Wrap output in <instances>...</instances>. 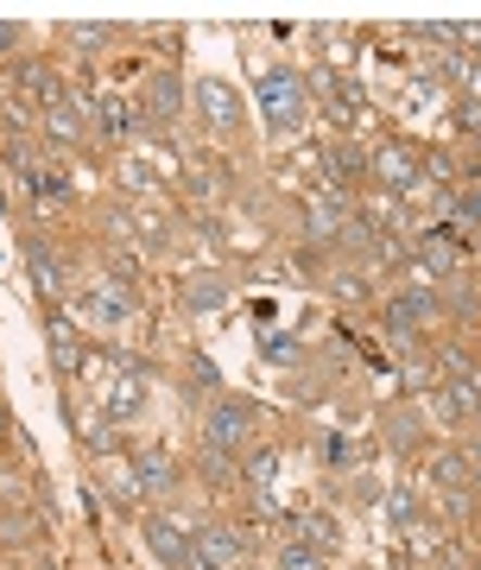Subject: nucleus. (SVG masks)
I'll use <instances>...</instances> for the list:
<instances>
[{"instance_id": "nucleus-1", "label": "nucleus", "mask_w": 481, "mask_h": 570, "mask_svg": "<svg viewBox=\"0 0 481 570\" xmlns=\"http://www.w3.org/2000/svg\"><path fill=\"white\" fill-rule=\"evenodd\" d=\"M254 438H260V406L241 400V393H223L210 406V418H203V444L235 456V463H241V451H254Z\"/></svg>"}, {"instance_id": "nucleus-2", "label": "nucleus", "mask_w": 481, "mask_h": 570, "mask_svg": "<svg viewBox=\"0 0 481 570\" xmlns=\"http://www.w3.org/2000/svg\"><path fill=\"white\" fill-rule=\"evenodd\" d=\"M260 109H266V127H273V134H298L304 114H311L304 83H298L292 71H266L260 76Z\"/></svg>"}, {"instance_id": "nucleus-3", "label": "nucleus", "mask_w": 481, "mask_h": 570, "mask_svg": "<svg viewBox=\"0 0 481 570\" xmlns=\"http://www.w3.org/2000/svg\"><path fill=\"white\" fill-rule=\"evenodd\" d=\"M140 539H147V552L165 570H203L197 539H190V520L178 527V520H165V514H147V520H140Z\"/></svg>"}, {"instance_id": "nucleus-4", "label": "nucleus", "mask_w": 481, "mask_h": 570, "mask_svg": "<svg viewBox=\"0 0 481 570\" xmlns=\"http://www.w3.org/2000/svg\"><path fill=\"white\" fill-rule=\"evenodd\" d=\"M190 539H197L203 570H241V558H248V539H241V527H228V520H197Z\"/></svg>"}, {"instance_id": "nucleus-5", "label": "nucleus", "mask_w": 481, "mask_h": 570, "mask_svg": "<svg viewBox=\"0 0 481 570\" xmlns=\"http://www.w3.org/2000/svg\"><path fill=\"white\" fill-rule=\"evenodd\" d=\"M425 476H431V489H438V494H450V507H456V514H469V507L481 501V494H476V469H469V456H463V451H438Z\"/></svg>"}, {"instance_id": "nucleus-6", "label": "nucleus", "mask_w": 481, "mask_h": 570, "mask_svg": "<svg viewBox=\"0 0 481 570\" xmlns=\"http://www.w3.org/2000/svg\"><path fill=\"white\" fill-rule=\"evenodd\" d=\"M134 482H140V494H159V501H165V494H178V489H185L178 463H172L165 451H140V463H134Z\"/></svg>"}, {"instance_id": "nucleus-7", "label": "nucleus", "mask_w": 481, "mask_h": 570, "mask_svg": "<svg viewBox=\"0 0 481 570\" xmlns=\"http://www.w3.org/2000/svg\"><path fill=\"white\" fill-rule=\"evenodd\" d=\"M26 279H33L38 299H58V292H64V266H58V254H51L45 241H33V235H26Z\"/></svg>"}, {"instance_id": "nucleus-8", "label": "nucleus", "mask_w": 481, "mask_h": 570, "mask_svg": "<svg viewBox=\"0 0 481 570\" xmlns=\"http://www.w3.org/2000/svg\"><path fill=\"white\" fill-rule=\"evenodd\" d=\"M147 109H152V121H159V127H165V121H178V109H185V89H178V76H172V71L147 76Z\"/></svg>"}, {"instance_id": "nucleus-9", "label": "nucleus", "mask_w": 481, "mask_h": 570, "mask_svg": "<svg viewBox=\"0 0 481 570\" xmlns=\"http://www.w3.org/2000/svg\"><path fill=\"white\" fill-rule=\"evenodd\" d=\"M197 102H203V109H210V121H216V127H235V121H241V102H235V89H228V83H216V76H203V83H197Z\"/></svg>"}, {"instance_id": "nucleus-10", "label": "nucleus", "mask_w": 481, "mask_h": 570, "mask_svg": "<svg viewBox=\"0 0 481 570\" xmlns=\"http://www.w3.org/2000/svg\"><path fill=\"white\" fill-rule=\"evenodd\" d=\"M140 406H147V387L134 375H121V387H114V400H109V425H134Z\"/></svg>"}, {"instance_id": "nucleus-11", "label": "nucleus", "mask_w": 481, "mask_h": 570, "mask_svg": "<svg viewBox=\"0 0 481 570\" xmlns=\"http://www.w3.org/2000/svg\"><path fill=\"white\" fill-rule=\"evenodd\" d=\"M374 172H380L387 185L412 190V152L406 147H380V152H374Z\"/></svg>"}, {"instance_id": "nucleus-12", "label": "nucleus", "mask_w": 481, "mask_h": 570, "mask_svg": "<svg viewBox=\"0 0 481 570\" xmlns=\"http://www.w3.org/2000/svg\"><path fill=\"white\" fill-rule=\"evenodd\" d=\"M20 89H26V96H38V102H51V109L64 102V96H58V76H51V64H26V71H20Z\"/></svg>"}, {"instance_id": "nucleus-13", "label": "nucleus", "mask_w": 481, "mask_h": 570, "mask_svg": "<svg viewBox=\"0 0 481 570\" xmlns=\"http://www.w3.org/2000/svg\"><path fill=\"white\" fill-rule=\"evenodd\" d=\"M387 444H393V451H418V444H425L418 413H393V418H387Z\"/></svg>"}, {"instance_id": "nucleus-14", "label": "nucleus", "mask_w": 481, "mask_h": 570, "mask_svg": "<svg viewBox=\"0 0 481 570\" xmlns=\"http://www.w3.org/2000/svg\"><path fill=\"white\" fill-rule=\"evenodd\" d=\"M362 172H368V159L355 147H336L330 152V178H342V185H362Z\"/></svg>"}, {"instance_id": "nucleus-15", "label": "nucleus", "mask_w": 481, "mask_h": 570, "mask_svg": "<svg viewBox=\"0 0 481 570\" xmlns=\"http://www.w3.org/2000/svg\"><path fill=\"white\" fill-rule=\"evenodd\" d=\"M51 134H58V140H83V134H89V121H76V102H58V109H51Z\"/></svg>"}, {"instance_id": "nucleus-16", "label": "nucleus", "mask_w": 481, "mask_h": 570, "mask_svg": "<svg viewBox=\"0 0 481 570\" xmlns=\"http://www.w3.org/2000/svg\"><path fill=\"white\" fill-rule=\"evenodd\" d=\"M223 299H228L223 279H197V286H185V304H190V311H210V304H223Z\"/></svg>"}, {"instance_id": "nucleus-17", "label": "nucleus", "mask_w": 481, "mask_h": 570, "mask_svg": "<svg viewBox=\"0 0 481 570\" xmlns=\"http://www.w3.org/2000/svg\"><path fill=\"white\" fill-rule=\"evenodd\" d=\"M279 570H324V552L298 539V545H286V552H279Z\"/></svg>"}, {"instance_id": "nucleus-18", "label": "nucleus", "mask_w": 481, "mask_h": 570, "mask_svg": "<svg viewBox=\"0 0 481 570\" xmlns=\"http://www.w3.org/2000/svg\"><path fill=\"white\" fill-rule=\"evenodd\" d=\"M387 520H393V527H418V501H412L406 489H393L387 494Z\"/></svg>"}, {"instance_id": "nucleus-19", "label": "nucleus", "mask_w": 481, "mask_h": 570, "mask_svg": "<svg viewBox=\"0 0 481 570\" xmlns=\"http://www.w3.org/2000/svg\"><path fill=\"white\" fill-rule=\"evenodd\" d=\"M298 532H304V539H311L317 552H330V545H336V527H330V514H304V527H298Z\"/></svg>"}, {"instance_id": "nucleus-20", "label": "nucleus", "mask_w": 481, "mask_h": 570, "mask_svg": "<svg viewBox=\"0 0 481 570\" xmlns=\"http://www.w3.org/2000/svg\"><path fill=\"white\" fill-rule=\"evenodd\" d=\"M273 476H279V451H254L248 456V482H254V489H266Z\"/></svg>"}, {"instance_id": "nucleus-21", "label": "nucleus", "mask_w": 481, "mask_h": 570, "mask_svg": "<svg viewBox=\"0 0 481 570\" xmlns=\"http://www.w3.org/2000/svg\"><path fill=\"white\" fill-rule=\"evenodd\" d=\"M185 387H197V393H210V387H216V368H210V355H190V362H185Z\"/></svg>"}, {"instance_id": "nucleus-22", "label": "nucleus", "mask_w": 481, "mask_h": 570, "mask_svg": "<svg viewBox=\"0 0 481 570\" xmlns=\"http://www.w3.org/2000/svg\"><path fill=\"white\" fill-rule=\"evenodd\" d=\"M0 438H7V406H0Z\"/></svg>"}, {"instance_id": "nucleus-23", "label": "nucleus", "mask_w": 481, "mask_h": 570, "mask_svg": "<svg viewBox=\"0 0 481 570\" xmlns=\"http://www.w3.org/2000/svg\"><path fill=\"white\" fill-rule=\"evenodd\" d=\"M469 570H481V558H476V565H469Z\"/></svg>"}, {"instance_id": "nucleus-24", "label": "nucleus", "mask_w": 481, "mask_h": 570, "mask_svg": "<svg viewBox=\"0 0 481 570\" xmlns=\"http://www.w3.org/2000/svg\"><path fill=\"white\" fill-rule=\"evenodd\" d=\"M476 418H481V413H476Z\"/></svg>"}]
</instances>
